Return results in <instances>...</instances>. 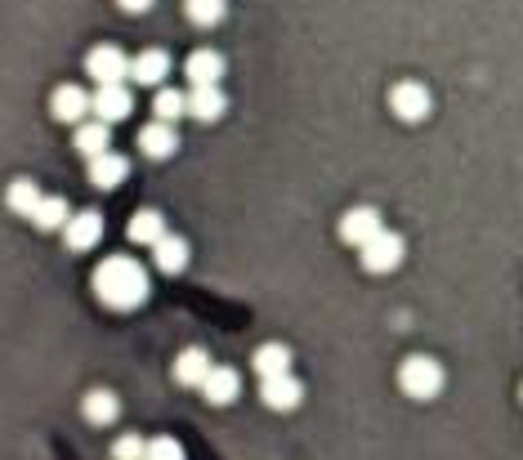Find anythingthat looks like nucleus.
Returning <instances> with one entry per match:
<instances>
[{
    "label": "nucleus",
    "mask_w": 523,
    "mask_h": 460,
    "mask_svg": "<svg viewBox=\"0 0 523 460\" xmlns=\"http://www.w3.org/2000/svg\"><path fill=\"white\" fill-rule=\"evenodd\" d=\"M403 251H407L403 237L389 233V228H385V233H380L376 242L363 246V268H367V273H394V268L403 264Z\"/></svg>",
    "instance_id": "obj_5"
},
{
    "label": "nucleus",
    "mask_w": 523,
    "mask_h": 460,
    "mask_svg": "<svg viewBox=\"0 0 523 460\" xmlns=\"http://www.w3.org/2000/svg\"><path fill=\"white\" fill-rule=\"evenodd\" d=\"M175 148H179L175 126H161V121H152V126L139 130V152H148L152 161H166Z\"/></svg>",
    "instance_id": "obj_15"
},
{
    "label": "nucleus",
    "mask_w": 523,
    "mask_h": 460,
    "mask_svg": "<svg viewBox=\"0 0 523 460\" xmlns=\"http://www.w3.org/2000/svg\"><path fill=\"white\" fill-rule=\"evenodd\" d=\"M380 233H385V224H380V210H372V206H354L340 219V242L358 246V251H363L367 242H376Z\"/></svg>",
    "instance_id": "obj_4"
},
{
    "label": "nucleus",
    "mask_w": 523,
    "mask_h": 460,
    "mask_svg": "<svg viewBox=\"0 0 523 460\" xmlns=\"http://www.w3.org/2000/svg\"><path fill=\"white\" fill-rule=\"evenodd\" d=\"M389 108H394L398 121H425L430 117V90L416 81H403L394 85V94H389Z\"/></svg>",
    "instance_id": "obj_7"
},
{
    "label": "nucleus",
    "mask_w": 523,
    "mask_h": 460,
    "mask_svg": "<svg viewBox=\"0 0 523 460\" xmlns=\"http://www.w3.org/2000/svg\"><path fill=\"white\" fill-rule=\"evenodd\" d=\"M255 376L260 380H273V376H291V349L287 344H260L251 358Z\"/></svg>",
    "instance_id": "obj_14"
},
{
    "label": "nucleus",
    "mask_w": 523,
    "mask_h": 460,
    "mask_svg": "<svg viewBox=\"0 0 523 460\" xmlns=\"http://www.w3.org/2000/svg\"><path fill=\"white\" fill-rule=\"evenodd\" d=\"M50 108H54V117H59V121L81 126V121L90 117V94H85L81 85H59V90H54V99H50Z\"/></svg>",
    "instance_id": "obj_11"
},
{
    "label": "nucleus",
    "mask_w": 523,
    "mask_h": 460,
    "mask_svg": "<svg viewBox=\"0 0 523 460\" xmlns=\"http://www.w3.org/2000/svg\"><path fill=\"white\" fill-rule=\"evenodd\" d=\"M99 237H103V219L94 215V210H81V215H72L68 228H63V242H68V251H90Z\"/></svg>",
    "instance_id": "obj_12"
},
{
    "label": "nucleus",
    "mask_w": 523,
    "mask_h": 460,
    "mask_svg": "<svg viewBox=\"0 0 523 460\" xmlns=\"http://www.w3.org/2000/svg\"><path fill=\"white\" fill-rule=\"evenodd\" d=\"M130 242L139 246H157L161 237H166V219H161V210H139V215H130Z\"/></svg>",
    "instance_id": "obj_19"
},
{
    "label": "nucleus",
    "mask_w": 523,
    "mask_h": 460,
    "mask_svg": "<svg viewBox=\"0 0 523 460\" xmlns=\"http://www.w3.org/2000/svg\"><path fill=\"white\" fill-rule=\"evenodd\" d=\"M85 72L99 85H121L130 76V59L117 50V45H94L90 59H85Z\"/></svg>",
    "instance_id": "obj_3"
},
{
    "label": "nucleus",
    "mask_w": 523,
    "mask_h": 460,
    "mask_svg": "<svg viewBox=\"0 0 523 460\" xmlns=\"http://www.w3.org/2000/svg\"><path fill=\"white\" fill-rule=\"evenodd\" d=\"M121 9H126V14H148L152 9V0H117Z\"/></svg>",
    "instance_id": "obj_29"
},
{
    "label": "nucleus",
    "mask_w": 523,
    "mask_h": 460,
    "mask_svg": "<svg viewBox=\"0 0 523 460\" xmlns=\"http://www.w3.org/2000/svg\"><path fill=\"white\" fill-rule=\"evenodd\" d=\"M117 394H108V389H94V394H85V420L90 425H112L117 420Z\"/></svg>",
    "instance_id": "obj_25"
},
{
    "label": "nucleus",
    "mask_w": 523,
    "mask_h": 460,
    "mask_svg": "<svg viewBox=\"0 0 523 460\" xmlns=\"http://www.w3.org/2000/svg\"><path fill=\"white\" fill-rule=\"evenodd\" d=\"M152 260H157L161 273H184V268H188V242H184V237L166 233L157 246H152Z\"/></svg>",
    "instance_id": "obj_21"
},
{
    "label": "nucleus",
    "mask_w": 523,
    "mask_h": 460,
    "mask_svg": "<svg viewBox=\"0 0 523 460\" xmlns=\"http://www.w3.org/2000/svg\"><path fill=\"white\" fill-rule=\"evenodd\" d=\"M130 76H135L139 85H161L170 76V59L161 50H144L130 59Z\"/></svg>",
    "instance_id": "obj_16"
},
{
    "label": "nucleus",
    "mask_w": 523,
    "mask_h": 460,
    "mask_svg": "<svg viewBox=\"0 0 523 460\" xmlns=\"http://www.w3.org/2000/svg\"><path fill=\"white\" fill-rule=\"evenodd\" d=\"M211 371H215L211 353H206V349H184V353L175 358V385H184V389H202Z\"/></svg>",
    "instance_id": "obj_10"
},
{
    "label": "nucleus",
    "mask_w": 523,
    "mask_h": 460,
    "mask_svg": "<svg viewBox=\"0 0 523 460\" xmlns=\"http://www.w3.org/2000/svg\"><path fill=\"white\" fill-rule=\"evenodd\" d=\"M224 108H228V99H224L220 85H211V90H188V117H197V121H220Z\"/></svg>",
    "instance_id": "obj_17"
},
{
    "label": "nucleus",
    "mask_w": 523,
    "mask_h": 460,
    "mask_svg": "<svg viewBox=\"0 0 523 460\" xmlns=\"http://www.w3.org/2000/svg\"><path fill=\"white\" fill-rule=\"evenodd\" d=\"M41 201H45V193L32 184V179H14V184H9V193H5V206L14 210V215H23V219H32Z\"/></svg>",
    "instance_id": "obj_22"
},
{
    "label": "nucleus",
    "mask_w": 523,
    "mask_h": 460,
    "mask_svg": "<svg viewBox=\"0 0 523 460\" xmlns=\"http://www.w3.org/2000/svg\"><path fill=\"white\" fill-rule=\"evenodd\" d=\"M94 295H99L108 309L130 313L148 300V273L135 260H126V255H112V260H103L94 268Z\"/></svg>",
    "instance_id": "obj_1"
},
{
    "label": "nucleus",
    "mask_w": 523,
    "mask_h": 460,
    "mask_svg": "<svg viewBox=\"0 0 523 460\" xmlns=\"http://www.w3.org/2000/svg\"><path fill=\"white\" fill-rule=\"evenodd\" d=\"M68 219H72V210H68V201L63 197H45L41 206H36V215H32V224L41 228V233H59V228H68Z\"/></svg>",
    "instance_id": "obj_23"
},
{
    "label": "nucleus",
    "mask_w": 523,
    "mask_h": 460,
    "mask_svg": "<svg viewBox=\"0 0 523 460\" xmlns=\"http://www.w3.org/2000/svg\"><path fill=\"white\" fill-rule=\"evenodd\" d=\"M237 371L233 367H215L211 376H206V385H202V394H206V402H211V407H228V402L237 398Z\"/></svg>",
    "instance_id": "obj_18"
},
{
    "label": "nucleus",
    "mask_w": 523,
    "mask_h": 460,
    "mask_svg": "<svg viewBox=\"0 0 523 460\" xmlns=\"http://www.w3.org/2000/svg\"><path fill=\"white\" fill-rule=\"evenodd\" d=\"M126 175H130V166H126V157H117V152H103V157L90 161V184L99 188V193L126 184Z\"/></svg>",
    "instance_id": "obj_13"
},
{
    "label": "nucleus",
    "mask_w": 523,
    "mask_h": 460,
    "mask_svg": "<svg viewBox=\"0 0 523 460\" xmlns=\"http://www.w3.org/2000/svg\"><path fill=\"white\" fill-rule=\"evenodd\" d=\"M188 18H193L197 27H215V23H224V14H228V0H188Z\"/></svg>",
    "instance_id": "obj_26"
},
{
    "label": "nucleus",
    "mask_w": 523,
    "mask_h": 460,
    "mask_svg": "<svg viewBox=\"0 0 523 460\" xmlns=\"http://www.w3.org/2000/svg\"><path fill=\"white\" fill-rule=\"evenodd\" d=\"M260 398L269 411H296L304 398V385L296 376H273V380H260Z\"/></svg>",
    "instance_id": "obj_9"
},
{
    "label": "nucleus",
    "mask_w": 523,
    "mask_h": 460,
    "mask_svg": "<svg viewBox=\"0 0 523 460\" xmlns=\"http://www.w3.org/2000/svg\"><path fill=\"white\" fill-rule=\"evenodd\" d=\"M144 456H148V443L139 434L117 438V447H112V460H144Z\"/></svg>",
    "instance_id": "obj_27"
},
{
    "label": "nucleus",
    "mask_w": 523,
    "mask_h": 460,
    "mask_svg": "<svg viewBox=\"0 0 523 460\" xmlns=\"http://www.w3.org/2000/svg\"><path fill=\"white\" fill-rule=\"evenodd\" d=\"M398 389H403L407 398H416V402L439 398V389H443V367H439L434 358H407L403 367H398Z\"/></svg>",
    "instance_id": "obj_2"
},
{
    "label": "nucleus",
    "mask_w": 523,
    "mask_h": 460,
    "mask_svg": "<svg viewBox=\"0 0 523 460\" xmlns=\"http://www.w3.org/2000/svg\"><path fill=\"white\" fill-rule=\"evenodd\" d=\"M108 126H103V121H81V126H76V152H81L85 161H94V157H103V152H108Z\"/></svg>",
    "instance_id": "obj_20"
},
{
    "label": "nucleus",
    "mask_w": 523,
    "mask_h": 460,
    "mask_svg": "<svg viewBox=\"0 0 523 460\" xmlns=\"http://www.w3.org/2000/svg\"><path fill=\"white\" fill-rule=\"evenodd\" d=\"M130 108H135V99H130L126 85H99V90L90 94V112L103 121V126H112V121H126Z\"/></svg>",
    "instance_id": "obj_6"
},
{
    "label": "nucleus",
    "mask_w": 523,
    "mask_h": 460,
    "mask_svg": "<svg viewBox=\"0 0 523 460\" xmlns=\"http://www.w3.org/2000/svg\"><path fill=\"white\" fill-rule=\"evenodd\" d=\"M152 112H157L161 126H175L179 117H188V94H184V90H157V99H152Z\"/></svg>",
    "instance_id": "obj_24"
},
{
    "label": "nucleus",
    "mask_w": 523,
    "mask_h": 460,
    "mask_svg": "<svg viewBox=\"0 0 523 460\" xmlns=\"http://www.w3.org/2000/svg\"><path fill=\"white\" fill-rule=\"evenodd\" d=\"M184 76H188V85H193V90H211V85L224 81V54H215V50L188 54Z\"/></svg>",
    "instance_id": "obj_8"
},
{
    "label": "nucleus",
    "mask_w": 523,
    "mask_h": 460,
    "mask_svg": "<svg viewBox=\"0 0 523 460\" xmlns=\"http://www.w3.org/2000/svg\"><path fill=\"white\" fill-rule=\"evenodd\" d=\"M144 460H188L184 447L175 443V438H148V456Z\"/></svg>",
    "instance_id": "obj_28"
}]
</instances>
